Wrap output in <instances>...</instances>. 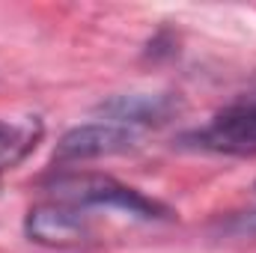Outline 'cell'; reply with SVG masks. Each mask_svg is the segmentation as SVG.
Wrapping results in <instances>:
<instances>
[{
	"label": "cell",
	"mask_w": 256,
	"mask_h": 253,
	"mask_svg": "<svg viewBox=\"0 0 256 253\" xmlns=\"http://www.w3.org/2000/svg\"><path fill=\"white\" fill-rule=\"evenodd\" d=\"M137 143V131L116 122H86L72 131H66L54 149L57 164H78V161H92L104 155H120L128 152Z\"/></svg>",
	"instance_id": "obj_4"
},
{
	"label": "cell",
	"mask_w": 256,
	"mask_h": 253,
	"mask_svg": "<svg viewBox=\"0 0 256 253\" xmlns=\"http://www.w3.org/2000/svg\"><path fill=\"white\" fill-rule=\"evenodd\" d=\"M30 140H33V134H30L27 128L0 120V167L18 161V158L30 149Z\"/></svg>",
	"instance_id": "obj_6"
},
{
	"label": "cell",
	"mask_w": 256,
	"mask_h": 253,
	"mask_svg": "<svg viewBox=\"0 0 256 253\" xmlns=\"http://www.w3.org/2000/svg\"><path fill=\"white\" fill-rule=\"evenodd\" d=\"M24 230L30 236V242L45 244V248H80L92 238V226H90V214L60 202V200H45L39 206H33L27 212Z\"/></svg>",
	"instance_id": "obj_3"
},
{
	"label": "cell",
	"mask_w": 256,
	"mask_h": 253,
	"mask_svg": "<svg viewBox=\"0 0 256 253\" xmlns=\"http://www.w3.org/2000/svg\"><path fill=\"white\" fill-rule=\"evenodd\" d=\"M250 90H254V92H256V80H254V86H250Z\"/></svg>",
	"instance_id": "obj_7"
},
{
	"label": "cell",
	"mask_w": 256,
	"mask_h": 253,
	"mask_svg": "<svg viewBox=\"0 0 256 253\" xmlns=\"http://www.w3.org/2000/svg\"><path fill=\"white\" fill-rule=\"evenodd\" d=\"M45 188L51 190V200H60V202H68L80 212H90V208H104V212H120L126 218H134V220H170L173 212L140 194V190L128 188L122 182H116L114 176H104V173H60L54 176Z\"/></svg>",
	"instance_id": "obj_1"
},
{
	"label": "cell",
	"mask_w": 256,
	"mask_h": 253,
	"mask_svg": "<svg viewBox=\"0 0 256 253\" xmlns=\"http://www.w3.org/2000/svg\"><path fill=\"white\" fill-rule=\"evenodd\" d=\"M196 149L218 152V155H236V158H254L256 155V92L248 90L232 104L218 110L200 131L188 134Z\"/></svg>",
	"instance_id": "obj_2"
},
{
	"label": "cell",
	"mask_w": 256,
	"mask_h": 253,
	"mask_svg": "<svg viewBox=\"0 0 256 253\" xmlns=\"http://www.w3.org/2000/svg\"><path fill=\"white\" fill-rule=\"evenodd\" d=\"M176 98L173 96H120L108 104H102L108 122L134 128L137 126H161L173 116L176 110Z\"/></svg>",
	"instance_id": "obj_5"
}]
</instances>
